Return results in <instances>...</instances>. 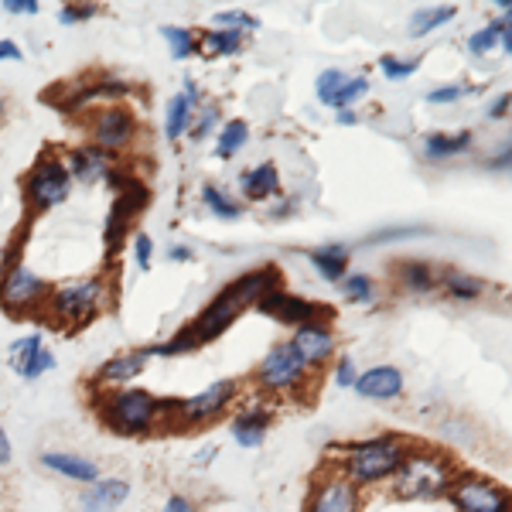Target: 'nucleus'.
I'll return each mask as SVG.
<instances>
[{"label":"nucleus","mask_w":512,"mask_h":512,"mask_svg":"<svg viewBox=\"0 0 512 512\" xmlns=\"http://www.w3.org/2000/svg\"><path fill=\"white\" fill-rule=\"evenodd\" d=\"M277 287H280V267H274V263L246 270V274H239L236 280H229V284L222 287L219 294H212L209 304L188 321V332H192L195 349H202V345H209L226 335L243 311L256 308L260 297L277 291Z\"/></svg>","instance_id":"1"},{"label":"nucleus","mask_w":512,"mask_h":512,"mask_svg":"<svg viewBox=\"0 0 512 512\" xmlns=\"http://www.w3.org/2000/svg\"><path fill=\"white\" fill-rule=\"evenodd\" d=\"M89 407L99 424L110 434L127 437V441H144L158 431H168L171 400L158 396L144 386H123L110 393H89Z\"/></svg>","instance_id":"2"},{"label":"nucleus","mask_w":512,"mask_h":512,"mask_svg":"<svg viewBox=\"0 0 512 512\" xmlns=\"http://www.w3.org/2000/svg\"><path fill=\"white\" fill-rule=\"evenodd\" d=\"M410 454V444L396 434H376L366 441H349L335 454V472H342L352 485H383L400 472L403 458Z\"/></svg>","instance_id":"3"},{"label":"nucleus","mask_w":512,"mask_h":512,"mask_svg":"<svg viewBox=\"0 0 512 512\" xmlns=\"http://www.w3.org/2000/svg\"><path fill=\"white\" fill-rule=\"evenodd\" d=\"M110 301H113V284L106 274L72 277L65 284L52 287V297L45 304V318L59 328H82L103 315L110 308Z\"/></svg>","instance_id":"4"},{"label":"nucleus","mask_w":512,"mask_h":512,"mask_svg":"<svg viewBox=\"0 0 512 512\" xmlns=\"http://www.w3.org/2000/svg\"><path fill=\"white\" fill-rule=\"evenodd\" d=\"M454 478H458V472H454L448 454H441L434 448H410L400 472L393 475V495L407 502L441 499V495L451 492Z\"/></svg>","instance_id":"5"},{"label":"nucleus","mask_w":512,"mask_h":512,"mask_svg":"<svg viewBox=\"0 0 512 512\" xmlns=\"http://www.w3.org/2000/svg\"><path fill=\"white\" fill-rule=\"evenodd\" d=\"M236 400H239L236 379H216V383H209L205 390H198L192 396H171L168 431L178 434L202 431V427L216 424L222 414H229Z\"/></svg>","instance_id":"6"},{"label":"nucleus","mask_w":512,"mask_h":512,"mask_svg":"<svg viewBox=\"0 0 512 512\" xmlns=\"http://www.w3.org/2000/svg\"><path fill=\"white\" fill-rule=\"evenodd\" d=\"M89 144L106 151L110 158H123L137 147L140 140V120L127 103H110V106H96L82 117Z\"/></svg>","instance_id":"7"},{"label":"nucleus","mask_w":512,"mask_h":512,"mask_svg":"<svg viewBox=\"0 0 512 512\" xmlns=\"http://www.w3.org/2000/svg\"><path fill=\"white\" fill-rule=\"evenodd\" d=\"M72 185H76V181H72L69 164H65L62 154L45 151L35 164H31V171L21 181L24 205H28L35 216H41V212H52V209H59V205L69 202Z\"/></svg>","instance_id":"8"},{"label":"nucleus","mask_w":512,"mask_h":512,"mask_svg":"<svg viewBox=\"0 0 512 512\" xmlns=\"http://www.w3.org/2000/svg\"><path fill=\"white\" fill-rule=\"evenodd\" d=\"M52 287L55 284H48L45 277L35 274L24 260H7L4 270H0V308L11 318L45 315Z\"/></svg>","instance_id":"9"},{"label":"nucleus","mask_w":512,"mask_h":512,"mask_svg":"<svg viewBox=\"0 0 512 512\" xmlns=\"http://www.w3.org/2000/svg\"><path fill=\"white\" fill-rule=\"evenodd\" d=\"M311 369L308 362L301 359V352L287 342H277L274 349L260 359V366L253 369V386L256 393L263 396H287V393H297L304 383H308Z\"/></svg>","instance_id":"10"},{"label":"nucleus","mask_w":512,"mask_h":512,"mask_svg":"<svg viewBox=\"0 0 512 512\" xmlns=\"http://www.w3.org/2000/svg\"><path fill=\"white\" fill-rule=\"evenodd\" d=\"M147 205H151V188H147L137 175L113 195L110 216H106V226H103L106 260H117L123 253V246H127L130 236H134V222Z\"/></svg>","instance_id":"11"},{"label":"nucleus","mask_w":512,"mask_h":512,"mask_svg":"<svg viewBox=\"0 0 512 512\" xmlns=\"http://www.w3.org/2000/svg\"><path fill=\"white\" fill-rule=\"evenodd\" d=\"M130 93H134V86L123 79H113V76H99L93 82H76V86H62L59 93H48L45 99L48 103H55L59 110H65L69 117H86L89 110H96V106H110V103H123Z\"/></svg>","instance_id":"12"},{"label":"nucleus","mask_w":512,"mask_h":512,"mask_svg":"<svg viewBox=\"0 0 512 512\" xmlns=\"http://www.w3.org/2000/svg\"><path fill=\"white\" fill-rule=\"evenodd\" d=\"M362 489L335 468H321L304 495V512H359Z\"/></svg>","instance_id":"13"},{"label":"nucleus","mask_w":512,"mask_h":512,"mask_svg":"<svg viewBox=\"0 0 512 512\" xmlns=\"http://www.w3.org/2000/svg\"><path fill=\"white\" fill-rule=\"evenodd\" d=\"M448 499L458 512H512V492L482 475H458Z\"/></svg>","instance_id":"14"},{"label":"nucleus","mask_w":512,"mask_h":512,"mask_svg":"<svg viewBox=\"0 0 512 512\" xmlns=\"http://www.w3.org/2000/svg\"><path fill=\"white\" fill-rule=\"evenodd\" d=\"M154 349L151 345H140V349H123L117 355H110L106 362H99L96 373L89 376V393H110V390H123L134 379L151 366Z\"/></svg>","instance_id":"15"},{"label":"nucleus","mask_w":512,"mask_h":512,"mask_svg":"<svg viewBox=\"0 0 512 512\" xmlns=\"http://www.w3.org/2000/svg\"><path fill=\"white\" fill-rule=\"evenodd\" d=\"M256 311H263V315L280 321V325H294V328L297 325H308V321L332 318V308H325V304H318V301H308V297L287 294L284 287L263 294L260 304H256Z\"/></svg>","instance_id":"16"},{"label":"nucleus","mask_w":512,"mask_h":512,"mask_svg":"<svg viewBox=\"0 0 512 512\" xmlns=\"http://www.w3.org/2000/svg\"><path fill=\"white\" fill-rule=\"evenodd\" d=\"M38 465L45 468L48 475L62 478V482L79 485V489H86V485H93V482L103 478V468H99V461L86 458V454H79V451H55V448H48V451L38 454Z\"/></svg>","instance_id":"17"},{"label":"nucleus","mask_w":512,"mask_h":512,"mask_svg":"<svg viewBox=\"0 0 512 512\" xmlns=\"http://www.w3.org/2000/svg\"><path fill=\"white\" fill-rule=\"evenodd\" d=\"M130 492H134V485L123 475H110V478L103 475L99 482L79 489L76 512H120L130 502Z\"/></svg>","instance_id":"18"},{"label":"nucleus","mask_w":512,"mask_h":512,"mask_svg":"<svg viewBox=\"0 0 512 512\" xmlns=\"http://www.w3.org/2000/svg\"><path fill=\"white\" fill-rule=\"evenodd\" d=\"M291 345L301 352V359L308 362V369L315 373V369H321L335 355V332L328 321H308V325L294 328Z\"/></svg>","instance_id":"19"},{"label":"nucleus","mask_w":512,"mask_h":512,"mask_svg":"<svg viewBox=\"0 0 512 512\" xmlns=\"http://www.w3.org/2000/svg\"><path fill=\"white\" fill-rule=\"evenodd\" d=\"M65 164H69L72 181H79V185L89 188V185H103V178L110 175V168L117 164V158H110V154L99 151L93 144H79L69 151Z\"/></svg>","instance_id":"20"},{"label":"nucleus","mask_w":512,"mask_h":512,"mask_svg":"<svg viewBox=\"0 0 512 512\" xmlns=\"http://www.w3.org/2000/svg\"><path fill=\"white\" fill-rule=\"evenodd\" d=\"M270 427H274V410L270 407H243L229 420V434H233V441L246 451L260 448V444L267 441Z\"/></svg>","instance_id":"21"},{"label":"nucleus","mask_w":512,"mask_h":512,"mask_svg":"<svg viewBox=\"0 0 512 512\" xmlns=\"http://www.w3.org/2000/svg\"><path fill=\"white\" fill-rule=\"evenodd\" d=\"M403 373L396 366H373L366 373H359L352 390L362 396V400H373V403H390L396 396H403Z\"/></svg>","instance_id":"22"},{"label":"nucleus","mask_w":512,"mask_h":512,"mask_svg":"<svg viewBox=\"0 0 512 512\" xmlns=\"http://www.w3.org/2000/svg\"><path fill=\"white\" fill-rule=\"evenodd\" d=\"M239 192L246 202H270L280 192V171L274 161H263L239 175Z\"/></svg>","instance_id":"23"},{"label":"nucleus","mask_w":512,"mask_h":512,"mask_svg":"<svg viewBox=\"0 0 512 512\" xmlns=\"http://www.w3.org/2000/svg\"><path fill=\"white\" fill-rule=\"evenodd\" d=\"M243 31H229V28H205L198 31V55L209 62L216 59H229V55L243 52Z\"/></svg>","instance_id":"24"},{"label":"nucleus","mask_w":512,"mask_h":512,"mask_svg":"<svg viewBox=\"0 0 512 512\" xmlns=\"http://www.w3.org/2000/svg\"><path fill=\"white\" fill-rule=\"evenodd\" d=\"M311 267L318 270V277H325L328 284H342L349 277V246L345 243H328L308 253Z\"/></svg>","instance_id":"25"},{"label":"nucleus","mask_w":512,"mask_h":512,"mask_svg":"<svg viewBox=\"0 0 512 512\" xmlns=\"http://www.w3.org/2000/svg\"><path fill=\"white\" fill-rule=\"evenodd\" d=\"M192 120H195V106L188 103L185 93H175L168 103H164V137H168L171 144H178L181 137H188Z\"/></svg>","instance_id":"26"},{"label":"nucleus","mask_w":512,"mask_h":512,"mask_svg":"<svg viewBox=\"0 0 512 512\" xmlns=\"http://www.w3.org/2000/svg\"><path fill=\"white\" fill-rule=\"evenodd\" d=\"M202 205L209 216H216L219 222H236L246 212V205L236 195H229L222 185H202Z\"/></svg>","instance_id":"27"},{"label":"nucleus","mask_w":512,"mask_h":512,"mask_svg":"<svg viewBox=\"0 0 512 512\" xmlns=\"http://www.w3.org/2000/svg\"><path fill=\"white\" fill-rule=\"evenodd\" d=\"M250 140V123L246 120H226L216 134V158L219 161H233L239 151L246 147Z\"/></svg>","instance_id":"28"},{"label":"nucleus","mask_w":512,"mask_h":512,"mask_svg":"<svg viewBox=\"0 0 512 512\" xmlns=\"http://www.w3.org/2000/svg\"><path fill=\"white\" fill-rule=\"evenodd\" d=\"M396 277H400V284L414 294H427L437 287V270L424 260H403L400 267H396Z\"/></svg>","instance_id":"29"},{"label":"nucleus","mask_w":512,"mask_h":512,"mask_svg":"<svg viewBox=\"0 0 512 512\" xmlns=\"http://www.w3.org/2000/svg\"><path fill=\"white\" fill-rule=\"evenodd\" d=\"M161 38H164V45H168V52H171V59H175V62H185V59H192V55H198V35L192 28H181V24H164Z\"/></svg>","instance_id":"30"},{"label":"nucleus","mask_w":512,"mask_h":512,"mask_svg":"<svg viewBox=\"0 0 512 512\" xmlns=\"http://www.w3.org/2000/svg\"><path fill=\"white\" fill-rule=\"evenodd\" d=\"M472 147V130H461V134H431L424 137V154L427 158H451Z\"/></svg>","instance_id":"31"},{"label":"nucleus","mask_w":512,"mask_h":512,"mask_svg":"<svg viewBox=\"0 0 512 512\" xmlns=\"http://www.w3.org/2000/svg\"><path fill=\"white\" fill-rule=\"evenodd\" d=\"M451 18H454V7H417V11L410 14V35L424 38L441 28V24H448Z\"/></svg>","instance_id":"32"},{"label":"nucleus","mask_w":512,"mask_h":512,"mask_svg":"<svg viewBox=\"0 0 512 512\" xmlns=\"http://www.w3.org/2000/svg\"><path fill=\"white\" fill-rule=\"evenodd\" d=\"M441 284L454 301H475V297H482V291H485L482 280L472 274H461V270H448V274L441 277Z\"/></svg>","instance_id":"33"},{"label":"nucleus","mask_w":512,"mask_h":512,"mask_svg":"<svg viewBox=\"0 0 512 512\" xmlns=\"http://www.w3.org/2000/svg\"><path fill=\"white\" fill-rule=\"evenodd\" d=\"M219 103H202L195 110V120H192V130H188V137H192V144H202V140H209L212 134H219Z\"/></svg>","instance_id":"34"},{"label":"nucleus","mask_w":512,"mask_h":512,"mask_svg":"<svg viewBox=\"0 0 512 512\" xmlns=\"http://www.w3.org/2000/svg\"><path fill=\"white\" fill-rule=\"evenodd\" d=\"M345 79H349V72H342V69H325V72H321V76L315 79V96H318V103H325V106H332V110H335L338 93H342Z\"/></svg>","instance_id":"35"},{"label":"nucleus","mask_w":512,"mask_h":512,"mask_svg":"<svg viewBox=\"0 0 512 512\" xmlns=\"http://www.w3.org/2000/svg\"><path fill=\"white\" fill-rule=\"evenodd\" d=\"M41 349H45V338H41V332L21 335V338H14L11 349H7V362H11V369H21L24 362H28L31 355H38Z\"/></svg>","instance_id":"36"},{"label":"nucleus","mask_w":512,"mask_h":512,"mask_svg":"<svg viewBox=\"0 0 512 512\" xmlns=\"http://www.w3.org/2000/svg\"><path fill=\"white\" fill-rule=\"evenodd\" d=\"M414 236H431L427 226H390V229H376L362 239V246H379V243H396V239H414Z\"/></svg>","instance_id":"37"},{"label":"nucleus","mask_w":512,"mask_h":512,"mask_svg":"<svg viewBox=\"0 0 512 512\" xmlns=\"http://www.w3.org/2000/svg\"><path fill=\"white\" fill-rule=\"evenodd\" d=\"M212 28H229V31H243L246 35V28L250 31L260 28V18L250 11H216L212 14Z\"/></svg>","instance_id":"38"},{"label":"nucleus","mask_w":512,"mask_h":512,"mask_svg":"<svg viewBox=\"0 0 512 512\" xmlns=\"http://www.w3.org/2000/svg\"><path fill=\"white\" fill-rule=\"evenodd\" d=\"M342 294L349 297V301H355V304H366V301H373V297H376V284H373V277H369V274H349L342 280Z\"/></svg>","instance_id":"39"},{"label":"nucleus","mask_w":512,"mask_h":512,"mask_svg":"<svg viewBox=\"0 0 512 512\" xmlns=\"http://www.w3.org/2000/svg\"><path fill=\"white\" fill-rule=\"evenodd\" d=\"M502 31H506V21H492V24H485L482 31H475V35L468 38V48H472L475 55L492 52L495 45H502Z\"/></svg>","instance_id":"40"},{"label":"nucleus","mask_w":512,"mask_h":512,"mask_svg":"<svg viewBox=\"0 0 512 512\" xmlns=\"http://www.w3.org/2000/svg\"><path fill=\"white\" fill-rule=\"evenodd\" d=\"M130 253H134V263L140 274H147L154 263V239L151 233H144V229H134V236H130Z\"/></svg>","instance_id":"41"},{"label":"nucleus","mask_w":512,"mask_h":512,"mask_svg":"<svg viewBox=\"0 0 512 512\" xmlns=\"http://www.w3.org/2000/svg\"><path fill=\"white\" fill-rule=\"evenodd\" d=\"M366 93H369V79L366 76H349V79H345V86H342V93H338L335 110H352V106L359 103Z\"/></svg>","instance_id":"42"},{"label":"nucleus","mask_w":512,"mask_h":512,"mask_svg":"<svg viewBox=\"0 0 512 512\" xmlns=\"http://www.w3.org/2000/svg\"><path fill=\"white\" fill-rule=\"evenodd\" d=\"M99 14V4H62L59 7V24L72 28V24H86Z\"/></svg>","instance_id":"43"},{"label":"nucleus","mask_w":512,"mask_h":512,"mask_svg":"<svg viewBox=\"0 0 512 512\" xmlns=\"http://www.w3.org/2000/svg\"><path fill=\"white\" fill-rule=\"evenodd\" d=\"M332 379L338 390H352L355 379H359V369H355V359L352 355H338L335 366H332Z\"/></svg>","instance_id":"44"},{"label":"nucleus","mask_w":512,"mask_h":512,"mask_svg":"<svg viewBox=\"0 0 512 512\" xmlns=\"http://www.w3.org/2000/svg\"><path fill=\"white\" fill-rule=\"evenodd\" d=\"M417 65H420L417 59H396V55H383V59H379V69H383L386 79H407V76H414Z\"/></svg>","instance_id":"45"},{"label":"nucleus","mask_w":512,"mask_h":512,"mask_svg":"<svg viewBox=\"0 0 512 512\" xmlns=\"http://www.w3.org/2000/svg\"><path fill=\"white\" fill-rule=\"evenodd\" d=\"M161 512H202V506H198V499L188 492H168L161 502Z\"/></svg>","instance_id":"46"},{"label":"nucleus","mask_w":512,"mask_h":512,"mask_svg":"<svg viewBox=\"0 0 512 512\" xmlns=\"http://www.w3.org/2000/svg\"><path fill=\"white\" fill-rule=\"evenodd\" d=\"M0 11L11 14V18H35V14L41 11V4L38 0H4Z\"/></svg>","instance_id":"47"},{"label":"nucleus","mask_w":512,"mask_h":512,"mask_svg":"<svg viewBox=\"0 0 512 512\" xmlns=\"http://www.w3.org/2000/svg\"><path fill=\"white\" fill-rule=\"evenodd\" d=\"M465 93H472V86H444V89H431L427 99H431V103H458Z\"/></svg>","instance_id":"48"},{"label":"nucleus","mask_w":512,"mask_h":512,"mask_svg":"<svg viewBox=\"0 0 512 512\" xmlns=\"http://www.w3.org/2000/svg\"><path fill=\"white\" fill-rule=\"evenodd\" d=\"M297 205H301V202H297V198H280V202L270 205V219H274V222H280V219H291L294 212H297Z\"/></svg>","instance_id":"49"},{"label":"nucleus","mask_w":512,"mask_h":512,"mask_svg":"<svg viewBox=\"0 0 512 512\" xmlns=\"http://www.w3.org/2000/svg\"><path fill=\"white\" fill-rule=\"evenodd\" d=\"M164 256H168L171 263H192L195 260V250L188 243H171L168 250H164Z\"/></svg>","instance_id":"50"},{"label":"nucleus","mask_w":512,"mask_h":512,"mask_svg":"<svg viewBox=\"0 0 512 512\" xmlns=\"http://www.w3.org/2000/svg\"><path fill=\"white\" fill-rule=\"evenodd\" d=\"M11 461H14V441L7 434V427L0 424V468H11Z\"/></svg>","instance_id":"51"},{"label":"nucleus","mask_w":512,"mask_h":512,"mask_svg":"<svg viewBox=\"0 0 512 512\" xmlns=\"http://www.w3.org/2000/svg\"><path fill=\"white\" fill-rule=\"evenodd\" d=\"M0 62H24V52H21L18 41L0 38Z\"/></svg>","instance_id":"52"},{"label":"nucleus","mask_w":512,"mask_h":512,"mask_svg":"<svg viewBox=\"0 0 512 512\" xmlns=\"http://www.w3.org/2000/svg\"><path fill=\"white\" fill-rule=\"evenodd\" d=\"M219 458V444H205L202 451H195V458H192V465L195 468H209L212 461Z\"/></svg>","instance_id":"53"},{"label":"nucleus","mask_w":512,"mask_h":512,"mask_svg":"<svg viewBox=\"0 0 512 512\" xmlns=\"http://www.w3.org/2000/svg\"><path fill=\"white\" fill-rule=\"evenodd\" d=\"M489 168H492V171H512V144H509V147H502L499 154H492V158H489Z\"/></svg>","instance_id":"54"},{"label":"nucleus","mask_w":512,"mask_h":512,"mask_svg":"<svg viewBox=\"0 0 512 512\" xmlns=\"http://www.w3.org/2000/svg\"><path fill=\"white\" fill-rule=\"evenodd\" d=\"M509 106H512V96L506 93V96H495V103L489 106V117L492 120H502L509 113Z\"/></svg>","instance_id":"55"},{"label":"nucleus","mask_w":512,"mask_h":512,"mask_svg":"<svg viewBox=\"0 0 512 512\" xmlns=\"http://www.w3.org/2000/svg\"><path fill=\"white\" fill-rule=\"evenodd\" d=\"M181 93L188 96V103H192L195 110H198V106H202V86H198V82H195L192 76L185 79V89H181Z\"/></svg>","instance_id":"56"},{"label":"nucleus","mask_w":512,"mask_h":512,"mask_svg":"<svg viewBox=\"0 0 512 512\" xmlns=\"http://www.w3.org/2000/svg\"><path fill=\"white\" fill-rule=\"evenodd\" d=\"M342 127H352V123H359V113H352V110H338V117H335Z\"/></svg>","instance_id":"57"},{"label":"nucleus","mask_w":512,"mask_h":512,"mask_svg":"<svg viewBox=\"0 0 512 512\" xmlns=\"http://www.w3.org/2000/svg\"><path fill=\"white\" fill-rule=\"evenodd\" d=\"M502 45H506V52L512 55V24H506V31H502Z\"/></svg>","instance_id":"58"},{"label":"nucleus","mask_w":512,"mask_h":512,"mask_svg":"<svg viewBox=\"0 0 512 512\" xmlns=\"http://www.w3.org/2000/svg\"><path fill=\"white\" fill-rule=\"evenodd\" d=\"M7 117V96H4V89H0V120Z\"/></svg>","instance_id":"59"},{"label":"nucleus","mask_w":512,"mask_h":512,"mask_svg":"<svg viewBox=\"0 0 512 512\" xmlns=\"http://www.w3.org/2000/svg\"><path fill=\"white\" fill-rule=\"evenodd\" d=\"M502 7L509 11V21H506V24H512V0H502Z\"/></svg>","instance_id":"60"}]
</instances>
